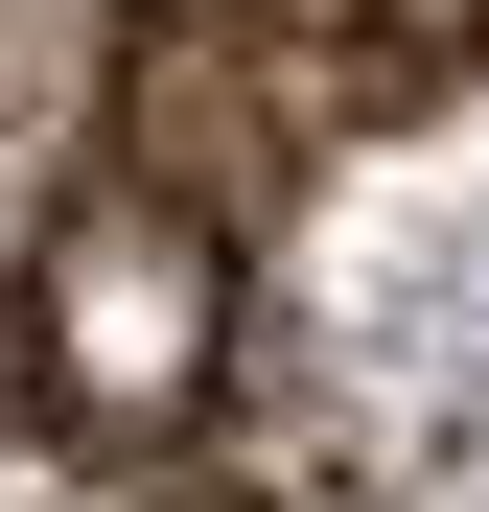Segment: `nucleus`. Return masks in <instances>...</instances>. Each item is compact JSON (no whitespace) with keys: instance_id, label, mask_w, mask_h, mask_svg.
I'll list each match as a JSON object with an SVG mask.
<instances>
[{"instance_id":"f257e3e1","label":"nucleus","mask_w":489,"mask_h":512,"mask_svg":"<svg viewBox=\"0 0 489 512\" xmlns=\"http://www.w3.org/2000/svg\"><path fill=\"white\" fill-rule=\"evenodd\" d=\"M0 443L140 512L489 466V0H0Z\"/></svg>"}]
</instances>
